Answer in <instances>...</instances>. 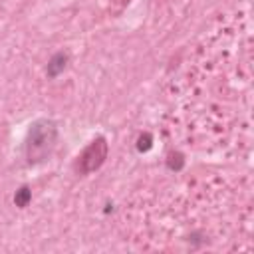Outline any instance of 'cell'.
I'll return each instance as SVG.
<instances>
[{"label": "cell", "instance_id": "cell-1", "mask_svg": "<svg viewBox=\"0 0 254 254\" xmlns=\"http://www.w3.org/2000/svg\"><path fill=\"white\" fill-rule=\"evenodd\" d=\"M56 139H58V129L54 125V121L48 119H40L36 121L26 137V157L28 163H42L46 161L54 147H56Z\"/></svg>", "mask_w": 254, "mask_h": 254}, {"label": "cell", "instance_id": "cell-2", "mask_svg": "<svg viewBox=\"0 0 254 254\" xmlns=\"http://www.w3.org/2000/svg\"><path fill=\"white\" fill-rule=\"evenodd\" d=\"M105 155H107V143H105V139L103 137L93 139L83 149V153L77 157V171L81 175H87V173L99 169L101 163L105 161Z\"/></svg>", "mask_w": 254, "mask_h": 254}, {"label": "cell", "instance_id": "cell-3", "mask_svg": "<svg viewBox=\"0 0 254 254\" xmlns=\"http://www.w3.org/2000/svg\"><path fill=\"white\" fill-rule=\"evenodd\" d=\"M65 60H67V56L65 54H56L52 60H50V64H48V75L50 77H54V75H58L64 67H65Z\"/></svg>", "mask_w": 254, "mask_h": 254}, {"label": "cell", "instance_id": "cell-4", "mask_svg": "<svg viewBox=\"0 0 254 254\" xmlns=\"http://www.w3.org/2000/svg\"><path fill=\"white\" fill-rule=\"evenodd\" d=\"M30 198H32V192H30L28 187H22V189L14 194V202H16L18 206H26V204L30 202Z\"/></svg>", "mask_w": 254, "mask_h": 254}]
</instances>
